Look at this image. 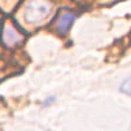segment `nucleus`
Masks as SVG:
<instances>
[{"label":"nucleus","instance_id":"5","mask_svg":"<svg viewBox=\"0 0 131 131\" xmlns=\"http://www.w3.org/2000/svg\"><path fill=\"white\" fill-rule=\"evenodd\" d=\"M54 101H55V98L50 97V98H48V99L45 100L44 103H43V105H44V106H50V105H51V103H54Z\"/></svg>","mask_w":131,"mask_h":131},{"label":"nucleus","instance_id":"3","mask_svg":"<svg viewBox=\"0 0 131 131\" xmlns=\"http://www.w3.org/2000/svg\"><path fill=\"white\" fill-rule=\"evenodd\" d=\"M23 39L21 35H19L16 30L11 29L10 26L5 30V43H7L8 45L17 44L18 42H20Z\"/></svg>","mask_w":131,"mask_h":131},{"label":"nucleus","instance_id":"1","mask_svg":"<svg viewBox=\"0 0 131 131\" xmlns=\"http://www.w3.org/2000/svg\"><path fill=\"white\" fill-rule=\"evenodd\" d=\"M51 11V5L47 0H31L26 5L24 17L29 23L37 24L44 20Z\"/></svg>","mask_w":131,"mask_h":131},{"label":"nucleus","instance_id":"4","mask_svg":"<svg viewBox=\"0 0 131 131\" xmlns=\"http://www.w3.org/2000/svg\"><path fill=\"white\" fill-rule=\"evenodd\" d=\"M119 90H121L122 93H124V94H126V95H130L131 97V76L122 82Z\"/></svg>","mask_w":131,"mask_h":131},{"label":"nucleus","instance_id":"2","mask_svg":"<svg viewBox=\"0 0 131 131\" xmlns=\"http://www.w3.org/2000/svg\"><path fill=\"white\" fill-rule=\"evenodd\" d=\"M75 20V14L72 12H63L56 21V30L61 35H66L69 31L72 24Z\"/></svg>","mask_w":131,"mask_h":131}]
</instances>
